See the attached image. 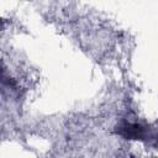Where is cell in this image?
I'll return each mask as SVG.
<instances>
[{
    "label": "cell",
    "mask_w": 158,
    "mask_h": 158,
    "mask_svg": "<svg viewBox=\"0 0 158 158\" xmlns=\"http://www.w3.org/2000/svg\"><path fill=\"white\" fill-rule=\"evenodd\" d=\"M117 133L126 137L127 139H146L148 133V128L138 125V123H131V122H122L117 126Z\"/></svg>",
    "instance_id": "6da1fadb"
}]
</instances>
